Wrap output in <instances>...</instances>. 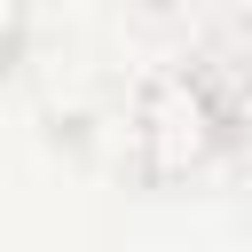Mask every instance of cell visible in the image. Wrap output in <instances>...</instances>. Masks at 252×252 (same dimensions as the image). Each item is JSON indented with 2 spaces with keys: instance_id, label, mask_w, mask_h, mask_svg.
I'll list each match as a JSON object with an SVG mask.
<instances>
[{
  "instance_id": "cell-1",
  "label": "cell",
  "mask_w": 252,
  "mask_h": 252,
  "mask_svg": "<svg viewBox=\"0 0 252 252\" xmlns=\"http://www.w3.org/2000/svg\"><path fill=\"white\" fill-rule=\"evenodd\" d=\"M118 142H126V165H134L142 181L173 189V181L213 173L244 134L228 126V110L205 94V79H197L189 63H165V71H150V79L126 94Z\"/></svg>"
},
{
  "instance_id": "cell-2",
  "label": "cell",
  "mask_w": 252,
  "mask_h": 252,
  "mask_svg": "<svg viewBox=\"0 0 252 252\" xmlns=\"http://www.w3.org/2000/svg\"><path fill=\"white\" fill-rule=\"evenodd\" d=\"M181 63L205 79V94L228 110V126L252 134V24H220V32H205Z\"/></svg>"
}]
</instances>
